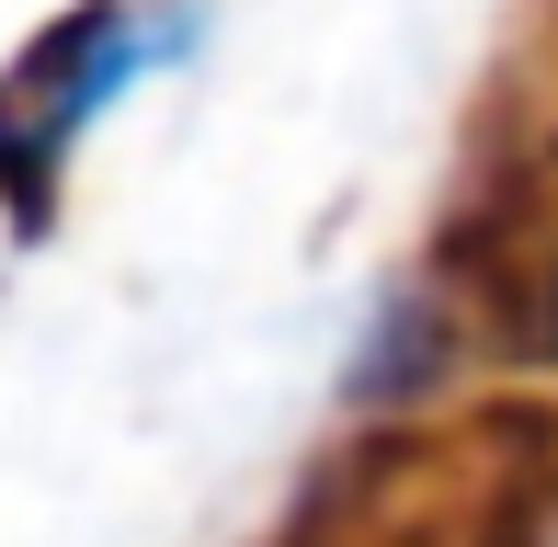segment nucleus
Segmentation results:
<instances>
[{
  "instance_id": "f257e3e1",
  "label": "nucleus",
  "mask_w": 558,
  "mask_h": 547,
  "mask_svg": "<svg viewBox=\"0 0 558 547\" xmlns=\"http://www.w3.org/2000/svg\"><path fill=\"white\" fill-rule=\"evenodd\" d=\"M137 58H148V35H137L125 12L58 23V35L12 69V92H0V183H12V194H46V183H58L69 137L125 92V69H137Z\"/></svg>"
}]
</instances>
